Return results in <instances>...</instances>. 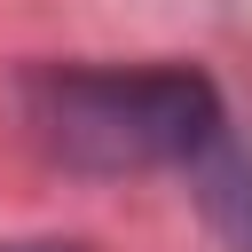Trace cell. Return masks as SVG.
<instances>
[{
    "label": "cell",
    "instance_id": "2",
    "mask_svg": "<svg viewBox=\"0 0 252 252\" xmlns=\"http://www.w3.org/2000/svg\"><path fill=\"white\" fill-rule=\"evenodd\" d=\"M0 252H71V244H0Z\"/></svg>",
    "mask_w": 252,
    "mask_h": 252
},
{
    "label": "cell",
    "instance_id": "1",
    "mask_svg": "<svg viewBox=\"0 0 252 252\" xmlns=\"http://www.w3.org/2000/svg\"><path fill=\"white\" fill-rule=\"evenodd\" d=\"M24 126L47 158L79 173H150L181 165L189 181L228 150V110L189 63H47L24 79Z\"/></svg>",
    "mask_w": 252,
    "mask_h": 252
}]
</instances>
